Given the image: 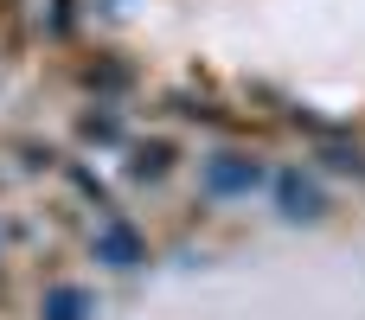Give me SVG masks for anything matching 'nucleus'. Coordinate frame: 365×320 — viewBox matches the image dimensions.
Here are the masks:
<instances>
[{
	"instance_id": "obj_1",
	"label": "nucleus",
	"mask_w": 365,
	"mask_h": 320,
	"mask_svg": "<svg viewBox=\"0 0 365 320\" xmlns=\"http://www.w3.org/2000/svg\"><path fill=\"white\" fill-rule=\"evenodd\" d=\"M250 186H263V167L244 160V154H218V160L205 167V192H218V199H237V192H250Z\"/></svg>"
},
{
	"instance_id": "obj_2",
	"label": "nucleus",
	"mask_w": 365,
	"mask_h": 320,
	"mask_svg": "<svg viewBox=\"0 0 365 320\" xmlns=\"http://www.w3.org/2000/svg\"><path fill=\"white\" fill-rule=\"evenodd\" d=\"M276 205L289 218H321V186L302 180V173H276Z\"/></svg>"
},
{
	"instance_id": "obj_3",
	"label": "nucleus",
	"mask_w": 365,
	"mask_h": 320,
	"mask_svg": "<svg viewBox=\"0 0 365 320\" xmlns=\"http://www.w3.org/2000/svg\"><path fill=\"white\" fill-rule=\"evenodd\" d=\"M96 257H103L109 269H135V263H141V237H135L128 224H109V231L96 237Z\"/></svg>"
},
{
	"instance_id": "obj_4",
	"label": "nucleus",
	"mask_w": 365,
	"mask_h": 320,
	"mask_svg": "<svg viewBox=\"0 0 365 320\" xmlns=\"http://www.w3.org/2000/svg\"><path fill=\"white\" fill-rule=\"evenodd\" d=\"M173 167V148L167 141H141L135 154H128V180H160Z\"/></svg>"
},
{
	"instance_id": "obj_5",
	"label": "nucleus",
	"mask_w": 365,
	"mask_h": 320,
	"mask_svg": "<svg viewBox=\"0 0 365 320\" xmlns=\"http://www.w3.org/2000/svg\"><path fill=\"white\" fill-rule=\"evenodd\" d=\"M321 160H327V173H365V148L359 141H340V135H327V148H321Z\"/></svg>"
},
{
	"instance_id": "obj_6",
	"label": "nucleus",
	"mask_w": 365,
	"mask_h": 320,
	"mask_svg": "<svg viewBox=\"0 0 365 320\" xmlns=\"http://www.w3.org/2000/svg\"><path fill=\"white\" fill-rule=\"evenodd\" d=\"M90 314V295L83 289H51L45 295V320H83Z\"/></svg>"
},
{
	"instance_id": "obj_7",
	"label": "nucleus",
	"mask_w": 365,
	"mask_h": 320,
	"mask_svg": "<svg viewBox=\"0 0 365 320\" xmlns=\"http://www.w3.org/2000/svg\"><path fill=\"white\" fill-rule=\"evenodd\" d=\"M90 83H96V90H122V83H128V64H96Z\"/></svg>"
},
{
	"instance_id": "obj_8",
	"label": "nucleus",
	"mask_w": 365,
	"mask_h": 320,
	"mask_svg": "<svg viewBox=\"0 0 365 320\" xmlns=\"http://www.w3.org/2000/svg\"><path fill=\"white\" fill-rule=\"evenodd\" d=\"M83 135L90 141H115V115H83Z\"/></svg>"
}]
</instances>
